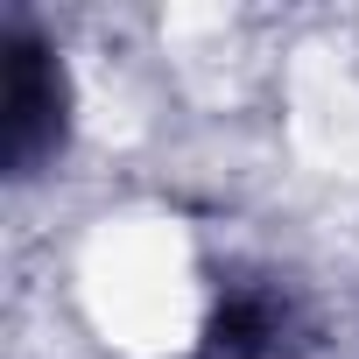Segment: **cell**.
Masks as SVG:
<instances>
[{
    "mask_svg": "<svg viewBox=\"0 0 359 359\" xmlns=\"http://www.w3.org/2000/svg\"><path fill=\"white\" fill-rule=\"evenodd\" d=\"M57 106H64V92H57V71H50L43 43L15 36L8 43V162L15 169L43 162V148L57 141Z\"/></svg>",
    "mask_w": 359,
    "mask_h": 359,
    "instance_id": "6da1fadb",
    "label": "cell"
}]
</instances>
